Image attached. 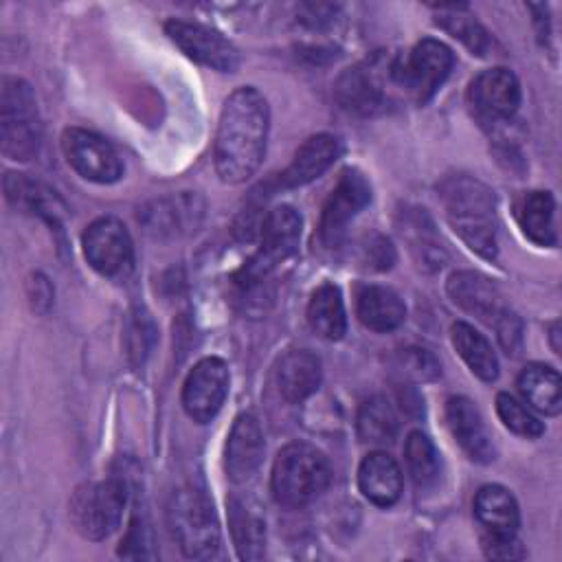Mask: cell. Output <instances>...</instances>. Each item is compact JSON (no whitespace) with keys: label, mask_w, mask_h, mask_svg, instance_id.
<instances>
[{"label":"cell","mask_w":562,"mask_h":562,"mask_svg":"<svg viewBox=\"0 0 562 562\" xmlns=\"http://www.w3.org/2000/svg\"><path fill=\"white\" fill-rule=\"evenodd\" d=\"M270 130V108L266 97L241 86L231 92L222 105L213 160L222 182H246L261 165Z\"/></svg>","instance_id":"1"},{"label":"cell","mask_w":562,"mask_h":562,"mask_svg":"<svg viewBox=\"0 0 562 562\" xmlns=\"http://www.w3.org/2000/svg\"><path fill=\"white\" fill-rule=\"evenodd\" d=\"M439 198L446 206L452 231L465 241L470 250L483 259L496 257V228H494V191L470 176H448L439 184Z\"/></svg>","instance_id":"2"},{"label":"cell","mask_w":562,"mask_h":562,"mask_svg":"<svg viewBox=\"0 0 562 562\" xmlns=\"http://www.w3.org/2000/svg\"><path fill=\"white\" fill-rule=\"evenodd\" d=\"M329 481L331 468L327 457L312 443L292 441L279 450L272 463L270 490L279 505L301 509L314 503Z\"/></svg>","instance_id":"3"},{"label":"cell","mask_w":562,"mask_h":562,"mask_svg":"<svg viewBox=\"0 0 562 562\" xmlns=\"http://www.w3.org/2000/svg\"><path fill=\"white\" fill-rule=\"evenodd\" d=\"M0 143L2 154L18 162L35 158L42 145V119L33 88L11 75L2 77L0 88Z\"/></svg>","instance_id":"4"},{"label":"cell","mask_w":562,"mask_h":562,"mask_svg":"<svg viewBox=\"0 0 562 562\" xmlns=\"http://www.w3.org/2000/svg\"><path fill=\"white\" fill-rule=\"evenodd\" d=\"M169 531L191 560H211L220 551V525L211 501L193 485L178 487L167 505Z\"/></svg>","instance_id":"5"},{"label":"cell","mask_w":562,"mask_h":562,"mask_svg":"<svg viewBox=\"0 0 562 562\" xmlns=\"http://www.w3.org/2000/svg\"><path fill=\"white\" fill-rule=\"evenodd\" d=\"M127 485L121 476L83 483L70 498V520L88 540H103L123 520Z\"/></svg>","instance_id":"6"},{"label":"cell","mask_w":562,"mask_h":562,"mask_svg":"<svg viewBox=\"0 0 562 562\" xmlns=\"http://www.w3.org/2000/svg\"><path fill=\"white\" fill-rule=\"evenodd\" d=\"M454 66V53L439 40L426 37L417 42L408 55L391 64V79L404 88L417 103L435 97Z\"/></svg>","instance_id":"7"},{"label":"cell","mask_w":562,"mask_h":562,"mask_svg":"<svg viewBox=\"0 0 562 562\" xmlns=\"http://www.w3.org/2000/svg\"><path fill=\"white\" fill-rule=\"evenodd\" d=\"M81 248L88 263L108 279H127L134 268L132 237L119 217L94 220L81 235Z\"/></svg>","instance_id":"8"},{"label":"cell","mask_w":562,"mask_h":562,"mask_svg":"<svg viewBox=\"0 0 562 562\" xmlns=\"http://www.w3.org/2000/svg\"><path fill=\"white\" fill-rule=\"evenodd\" d=\"M301 215L288 204L274 206L261 222V244L244 268V283L261 281L279 261L294 255L301 239Z\"/></svg>","instance_id":"9"},{"label":"cell","mask_w":562,"mask_h":562,"mask_svg":"<svg viewBox=\"0 0 562 562\" xmlns=\"http://www.w3.org/2000/svg\"><path fill=\"white\" fill-rule=\"evenodd\" d=\"M61 151L68 165L86 180L112 184L123 176L116 149L99 134L83 127H68L61 134Z\"/></svg>","instance_id":"10"},{"label":"cell","mask_w":562,"mask_h":562,"mask_svg":"<svg viewBox=\"0 0 562 562\" xmlns=\"http://www.w3.org/2000/svg\"><path fill=\"white\" fill-rule=\"evenodd\" d=\"M371 202V184L358 169H345L329 193L318 224L321 241L327 248L340 246L351 220Z\"/></svg>","instance_id":"11"},{"label":"cell","mask_w":562,"mask_h":562,"mask_svg":"<svg viewBox=\"0 0 562 562\" xmlns=\"http://www.w3.org/2000/svg\"><path fill=\"white\" fill-rule=\"evenodd\" d=\"M228 384L231 373L226 362L217 356L202 358L195 362L182 384L184 413L198 424L211 422L228 395Z\"/></svg>","instance_id":"12"},{"label":"cell","mask_w":562,"mask_h":562,"mask_svg":"<svg viewBox=\"0 0 562 562\" xmlns=\"http://www.w3.org/2000/svg\"><path fill=\"white\" fill-rule=\"evenodd\" d=\"M165 33L193 61L220 72H233L239 64L235 46L217 31L187 20H167Z\"/></svg>","instance_id":"13"},{"label":"cell","mask_w":562,"mask_h":562,"mask_svg":"<svg viewBox=\"0 0 562 562\" xmlns=\"http://www.w3.org/2000/svg\"><path fill=\"white\" fill-rule=\"evenodd\" d=\"M468 101L481 121L501 123L516 114L520 83L509 68H487L470 81Z\"/></svg>","instance_id":"14"},{"label":"cell","mask_w":562,"mask_h":562,"mask_svg":"<svg viewBox=\"0 0 562 562\" xmlns=\"http://www.w3.org/2000/svg\"><path fill=\"white\" fill-rule=\"evenodd\" d=\"M378 64H380V55L347 68L336 79L334 97L340 103V108L353 114H373L375 110L382 108L386 90L380 72L382 68Z\"/></svg>","instance_id":"15"},{"label":"cell","mask_w":562,"mask_h":562,"mask_svg":"<svg viewBox=\"0 0 562 562\" xmlns=\"http://www.w3.org/2000/svg\"><path fill=\"white\" fill-rule=\"evenodd\" d=\"M263 435L255 415L241 413L233 422V428L224 448V470L233 483L250 481L263 459Z\"/></svg>","instance_id":"16"},{"label":"cell","mask_w":562,"mask_h":562,"mask_svg":"<svg viewBox=\"0 0 562 562\" xmlns=\"http://www.w3.org/2000/svg\"><path fill=\"white\" fill-rule=\"evenodd\" d=\"M446 422L452 437L472 461L476 463L494 461L496 448L474 402L461 395L450 397L446 402Z\"/></svg>","instance_id":"17"},{"label":"cell","mask_w":562,"mask_h":562,"mask_svg":"<svg viewBox=\"0 0 562 562\" xmlns=\"http://www.w3.org/2000/svg\"><path fill=\"white\" fill-rule=\"evenodd\" d=\"M446 290L461 310L487 323L490 327H494V323L507 310L501 301V292L496 290V285L481 272H472V270L452 272L448 277Z\"/></svg>","instance_id":"18"},{"label":"cell","mask_w":562,"mask_h":562,"mask_svg":"<svg viewBox=\"0 0 562 562\" xmlns=\"http://www.w3.org/2000/svg\"><path fill=\"white\" fill-rule=\"evenodd\" d=\"M228 505V527L233 544L239 560L255 562L263 558L266 551V518L259 503L248 494H231Z\"/></svg>","instance_id":"19"},{"label":"cell","mask_w":562,"mask_h":562,"mask_svg":"<svg viewBox=\"0 0 562 562\" xmlns=\"http://www.w3.org/2000/svg\"><path fill=\"white\" fill-rule=\"evenodd\" d=\"M342 154V145L331 134L310 136L294 154L292 162L281 173V187L296 189L321 178Z\"/></svg>","instance_id":"20"},{"label":"cell","mask_w":562,"mask_h":562,"mask_svg":"<svg viewBox=\"0 0 562 562\" xmlns=\"http://www.w3.org/2000/svg\"><path fill=\"white\" fill-rule=\"evenodd\" d=\"M274 378L281 397L290 404H299L318 391L323 367L316 353L307 349H290L277 362Z\"/></svg>","instance_id":"21"},{"label":"cell","mask_w":562,"mask_h":562,"mask_svg":"<svg viewBox=\"0 0 562 562\" xmlns=\"http://www.w3.org/2000/svg\"><path fill=\"white\" fill-rule=\"evenodd\" d=\"M358 487L373 505L391 507L402 496V470L397 461L382 450L369 452L358 468Z\"/></svg>","instance_id":"22"},{"label":"cell","mask_w":562,"mask_h":562,"mask_svg":"<svg viewBox=\"0 0 562 562\" xmlns=\"http://www.w3.org/2000/svg\"><path fill=\"white\" fill-rule=\"evenodd\" d=\"M4 195L7 200L26 213L44 217L48 224L59 226V217L64 215L66 206L55 189L48 184L29 178L26 173L9 171L4 176Z\"/></svg>","instance_id":"23"},{"label":"cell","mask_w":562,"mask_h":562,"mask_svg":"<svg viewBox=\"0 0 562 562\" xmlns=\"http://www.w3.org/2000/svg\"><path fill=\"white\" fill-rule=\"evenodd\" d=\"M356 314L371 331H393L406 318V305L400 294L386 285H364L356 296Z\"/></svg>","instance_id":"24"},{"label":"cell","mask_w":562,"mask_h":562,"mask_svg":"<svg viewBox=\"0 0 562 562\" xmlns=\"http://www.w3.org/2000/svg\"><path fill=\"white\" fill-rule=\"evenodd\" d=\"M474 516L483 531L516 533L520 525V512L514 494L496 483L483 485L474 496Z\"/></svg>","instance_id":"25"},{"label":"cell","mask_w":562,"mask_h":562,"mask_svg":"<svg viewBox=\"0 0 562 562\" xmlns=\"http://www.w3.org/2000/svg\"><path fill=\"white\" fill-rule=\"evenodd\" d=\"M516 386L525 402L538 413L553 417L562 411V382L560 373L553 367L542 362L527 364L520 371Z\"/></svg>","instance_id":"26"},{"label":"cell","mask_w":562,"mask_h":562,"mask_svg":"<svg viewBox=\"0 0 562 562\" xmlns=\"http://www.w3.org/2000/svg\"><path fill=\"white\" fill-rule=\"evenodd\" d=\"M555 200L549 191H529L516 204V217L527 239L538 246H555V224H553Z\"/></svg>","instance_id":"27"},{"label":"cell","mask_w":562,"mask_h":562,"mask_svg":"<svg viewBox=\"0 0 562 562\" xmlns=\"http://www.w3.org/2000/svg\"><path fill=\"white\" fill-rule=\"evenodd\" d=\"M310 327L325 340H340L347 331L342 294L334 283H323L312 292L307 303Z\"/></svg>","instance_id":"28"},{"label":"cell","mask_w":562,"mask_h":562,"mask_svg":"<svg viewBox=\"0 0 562 562\" xmlns=\"http://www.w3.org/2000/svg\"><path fill=\"white\" fill-rule=\"evenodd\" d=\"M450 338L457 353L476 378L483 382H494L498 378V358L481 331H476L470 323L457 321L450 329Z\"/></svg>","instance_id":"29"},{"label":"cell","mask_w":562,"mask_h":562,"mask_svg":"<svg viewBox=\"0 0 562 562\" xmlns=\"http://www.w3.org/2000/svg\"><path fill=\"white\" fill-rule=\"evenodd\" d=\"M404 461L417 490H430L441 479V454L432 439L422 430H413L404 443Z\"/></svg>","instance_id":"30"},{"label":"cell","mask_w":562,"mask_h":562,"mask_svg":"<svg viewBox=\"0 0 562 562\" xmlns=\"http://www.w3.org/2000/svg\"><path fill=\"white\" fill-rule=\"evenodd\" d=\"M439 18L437 24L448 31L452 37H457L463 46H468L474 55L485 57L494 42L490 33L483 29L481 22H476L472 15H468L465 4H439Z\"/></svg>","instance_id":"31"},{"label":"cell","mask_w":562,"mask_h":562,"mask_svg":"<svg viewBox=\"0 0 562 562\" xmlns=\"http://www.w3.org/2000/svg\"><path fill=\"white\" fill-rule=\"evenodd\" d=\"M358 437L364 443H389L397 435V415L386 397L375 395L362 402L358 417H356Z\"/></svg>","instance_id":"32"},{"label":"cell","mask_w":562,"mask_h":562,"mask_svg":"<svg viewBox=\"0 0 562 562\" xmlns=\"http://www.w3.org/2000/svg\"><path fill=\"white\" fill-rule=\"evenodd\" d=\"M496 413H498L501 422L505 424V428H509L512 432H516L520 437L536 439L544 432L542 422L522 402H518L509 393L496 395Z\"/></svg>","instance_id":"33"},{"label":"cell","mask_w":562,"mask_h":562,"mask_svg":"<svg viewBox=\"0 0 562 562\" xmlns=\"http://www.w3.org/2000/svg\"><path fill=\"white\" fill-rule=\"evenodd\" d=\"M151 529H149V520L145 518V514H134L132 522L127 527V533L121 542L119 555L123 558H154L156 553L151 551Z\"/></svg>","instance_id":"34"},{"label":"cell","mask_w":562,"mask_h":562,"mask_svg":"<svg viewBox=\"0 0 562 562\" xmlns=\"http://www.w3.org/2000/svg\"><path fill=\"white\" fill-rule=\"evenodd\" d=\"M400 364H402V371L417 380V382H426V380H435L439 373H441V367L437 362V358L426 351V349H419V347H411V349H404L402 356H400Z\"/></svg>","instance_id":"35"},{"label":"cell","mask_w":562,"mask_h":562,"mask_svg":"<svg viewBox=\"0 0 562 562\" xmlns=\"http://www.w3.org/2000/svg\"><path fill=\"white\" fill-rule=\"evenodd\" d=\"M481 547H483V553L492 560H509L512 562V560H522L525 558V549H522L516 533L483 531Z\"/></svg>","instance_id":"36"},{"label":"cell","mask_w":562,"mask_h":562,"mask_svg":"<svg viewBox=\"0 0 562 562\" xmlns=\"http://www.w3.org/2000/svg\"><path fill=\"white\" fill-rule=\"evenodd\" d=\"M360 261L369 270H389L395 261V250L386 237L369 235L360 244Z\"/></svg>","instance_id":"37"},{"label":"cell","mask_w":562,"mask_h":562,"mask_svg":"<svg viewBox=\"0 0 562 562\" xmlns=\"http://www.w3.org/2000/svg\"><path fill=\"white\" fill-rule=\"evenodd\" d=\"M494 331L498 336L501 347L509 356H518L520 353V347H522V323H520V318L512 310H505V314L494 323Z\"/></svg>","instance_id":"38"},{"label":"cell","mask_w":562,"mask_h":562,"mask_svg":"<svg viewBox=\"0 0 562 562\" xmlns=\"http://www.w3.org/2000/svg\"><path fill=\"white\" fill-rule=\"evenodd\" d=\"M26 292L35 312H46L53 305V288L44 274H33L26 283Z\"/></svg>","instance_id":"39"}]
</instances>
